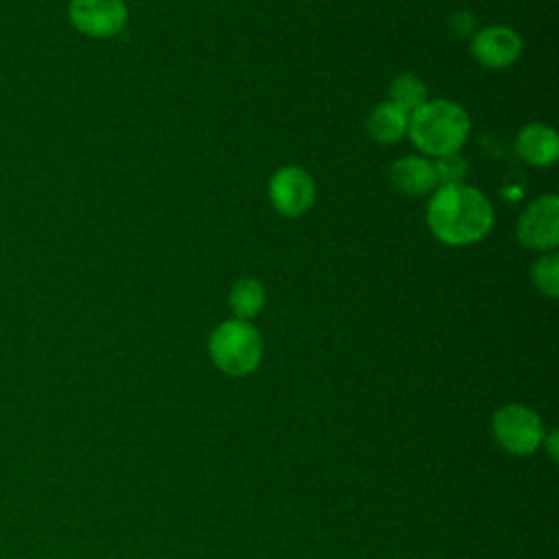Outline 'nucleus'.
<instances>
[{
	"label": "nucleus",
	"mask_w": 559,
	"mask_h": 559,
	"mask_svg": "<svg viewBox=\"0 0 559 559\" xmlns=\"http://www.w3.org/2000/svg\"><path fill=\"white\" fill-rule=\"evenodd\" d=\"M430 231L445 245H472L493 225V207L483 192L469 186H439L428 201Z\"/></svg>",
	"instance_id": "f257e3e1"
},
{
	"label": "nucleus",
	"mask_w": 559,
	"mask_h": 559,
	"mask_svg": "<svg viewBox=\"0 0 559 559\" xmlns=\"http://www.w3.org/2000/svg\"><path fill=\"white\" fill-rule=\"evenodd\" d=\"M406 133L428 155L459 153L469 133V116L452 100H430L411 114Z\"/></svg>",
	"instance_id": "f03ea898"
},
{
	"label": "nucleus",
	"mask_w": 559,
	"mask_h": 559,
	"mask_svg": "<svg viewBox=\"0 0 559 559\" xmlns=\"http://www.w3.org/2000/svg\"><path fill=\"white\" fill-rule=\"evenodd\" d=\"M210 356L214 365L227 376H247L258 369L262 360L260 332L242 319H227L210 334Z\"/></svg>",
	"instance_id": "7ed1b4c3"
},
{
	"label": "nucleus",
	"mask_w": 559,
	"mask_h": 559,
	"mask_svg": "<svg viewBox=\"0 0 559 559\" xmlns=\"http://www.w3.org/2000/svg\"><path fill=\"white\" fill-rule=\"evenodd\" d=\"M493 437L498 445L515 456L533 454L546 439V428L542 417L522 406L507 404L493 415Z\"/></svg>",
	"instance_id": "20e7f679"
},
{
	"label": "nucleus",
	"mask_w": 559,
	"mask_h": 559,
	"mask_svg": "<svg viewBox=\"0 0 559 559\" xmlns=\"http://www.w3.org/2000/svg\"><path fill=\"white\" fill-rule=\"evenodd\" d=\"M68 15L79 33L105 39L124 28L127 4L122 0H70Z\"/></svg>",
	"instance_id": "39448f33"
},
{
	"label": "nucleus",
	"mask_w": 559,
	"mask_h": 559,
	"mask_svg": "<svg viewBox=\"0 0 559 559\" xmlns=\"http://www.w3.org/2000/svg\"><path fill=\"white\" fill-rule=\"evenodd\" d=\"M518 238L535 251H555L559 242V199L546 194L535 199L518 221Z\"/></svg>",
	"instance_id": "423d86ee"
},
{
	"label": "nucleus",
	"mask_w": 559,
	"mask_h": 559,
	"mask_svg": "<svg viewBox=\"0 0 559 559\" xmlns=\"http://www.w3.org/2000/svg\"><path fill=\"white\" fill-rule=\"evenodd\" d=\"M269 197L273 207L288 218L301 216L314 201V181L299 166L280 168L269 181Z\"/></svg>",
	"instance_id": "0eeeda50"
},
{
	"label": "nucleus",
	"mask_w": 559,
	"mask_h": 559,
	"mask_svg": "<svg viewBox=\"0 0 559 559\" xmlns=\"http://www.w3.org/2000/svg\"><path fill=\"white\" fill-rule=\"evenodd\" d=\"M522 52L520 35L502 24L483 28L472 39V55L487 68H507Z\"/></svg>",
	"instance_id": "6e6552de"
},
{
	"label": "nucleus",
	"mask_w": 559,
	"mask_h": 559,
	"mask_svg": "<svg viewBox=\"0 0 559 559\" xmlns=\"http://www.w3.org/2000/svg\"><path fill=\"white\" fill-rule=\"evenodd\" d=\"M515 151L518 155L528 162L531 166H550L559 157V140L552 127L533 122L526 124L515 140Z\"/></svg>",
	"instance_id": "1a4fd4ad"
},
{
	"label": "nucleus",
	"mask_w": 559,
	"mask_h": 559,
	"mask_svg": "<svg viewBox=\"0 0 559 559\" xmlns=\"http://www.w3.org/2000/svg\"><path fill=\"white\" fill-rule=\"evenodd\" d=\"M391 183L408 197L426 194L439 186L432 162L417 155L402 157L391 166Z\"/></svg>",
	"instance_id": "9d476101"
},
{
	"label": "nucleus",
	"mask_w": 559,
	"mask_h": 559,
	"mask_svg": "<svg viewBox=\"0 0 559 559\" xmlns=\"http://www.w3.org/2000/svg\"><path fill=\"white\" fill-rule=\"evenodd\" d=\"M408 114L402 111L397 105L389 103H380L367 120V133L380 142V144H393L397 140L404 138V133L408 131Z\"/></svg>",
	"instance_id": "9b49d317"
},
{
	"label": "nucleus",
	"mask_w": 559,
	"mask_h": 559,
	"mask_svg": "<svg viewBox=\"0 0 559 559\" xmlns=\"http://www.w3.org/2000/svg\"><path fill=\"white\" fill-rule=\"evenodd\" d=\"M264 299H266L264 286L253 277L238 280L229 290V306L236 319H242V321L253 319L262 310Z\"/></svg>",
	"instance_id": "f8f14e48"
},
{
	"label": "nucleus",
	"mask_w": 559,
	"mask_h": 559,
	"mask_svg": "<svg viewBox=\"0 0 559 559\" xmlns=\"http://www.w3.org/2000/svg\"><path fill=\"white\" fill-rule=\"evenodd\" d=\"M391 103L397 105L402 111H406L408 116L413 111H417L424 103H428V90L424 85V81L415 74H400L393 79L391 83Z\"/></svg>",
	"instance_id": "ddd939ff"
},
{
	"label": "nucleus",
	"mask_w": 559,
	"mask_h": 559,
	"mask_svg": "<svg viewBox=\"0 0 559 559\" xmlns=\"http://www.w3.org/2000/svg\"><path fill=\"white\" fill-rule=\"evenodd\" d=\"M531 277L539 293L548 297H557L559 295V255L555 251L542 253V258L533 264Z\"/></svg>",
	"instance_id": "4468645a"
},
{
	"label": "nucleus",
	"mask_w": 559,
	"mask_h": 559,
	"mask_svg": "<svg viewBox=\"0 0 559 559\" xmlns=\"http://www.w3.org/2000/svg\"><path fill=\"white\" fill-rule=\"evenodd\" d=\"M432 166H435L439 186H459L467 175V162L459 153L441 155Z\"/></svg>",
	"instance_id": "2eb2a0df"
}]
</instances>
